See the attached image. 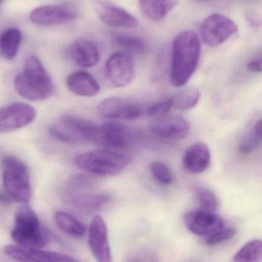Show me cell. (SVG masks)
Wrapping results in <instances>:
<instances>
[{"label":"cell","instance_id":"obj_19","mask_svg":"<svg viewBox=\"0 0 262 262\" xmlns=\"http://www.w3.org/2000/svg\"><path fill=\"white\" fill-rule=\"evenodd\" d=\"M211 163V152L204 143H193L184 154L183 166L189 173L199 174L209 168Z\"/></svg>","mask_w":262,"mask_h":262},{"label":"cell","instance_id":"obj_3","mask_svg":"<svg viewBox=\"0 0 262 262\" xmlns=\"http://www.w3.org/2000/svg\"><path fill=\"white\" fill-rule=\"evenodd\" d=\"M11 238L18 246L34 249H41L50 242L49 232L42 227L38 215L28 204L17 209Z\"/></svg>","mask_w":262,"mask_h":262},{"label":"cell","instance_id":"obj_26","mask_svg":"<svg viewBox=\"0 0 262 262\" xmlns=\"http://www.w3.org/2000/svg\"><path fill=\"white\" fill-rule=\"evenodd\" d=\"M261 143V120L255 121L248 130L238 144V151L243 155L251 154Z\"/></svg>","mask_w":262,"mask_h":262},{"label":"cell","instance_id":"obj_35","mask_svg":"<svg viewBox=\"0 0 262 262\" xmlns=\"http://www.w3.org/2000/svg\"><path fill=\"white\" fill-rule=\"evenodd\" d=\"M13 200L11 199V197L6 193V191L0 190V204L3 206H9L12 204Z\"/></svg>","mask_w":262,"mask_h":262},{"label":"cell","instance_id":"obj_9","mask_svg":"<svg viewBox=\"0 0 262 262\" xmlns=\"http://www.w3.org/2000/svg\"><path fill=\"white\" fill-rule=\"evenodd\" d=\"M106 78L116 88H124L130 84L135 75V64L129 54L116 52L109 56L106 63Z\"/></svg>","mask_w":262,"mask_h":262},{"label":"cell","instance_id":"obj_29","mask_svg":"<svg viewBox=\"0 0 262 262\" xmlns=\"http://www.w3.org/2000/svg\"><path fill=\"white\" fill-rule=\"evenodd\" d=\"M195 195L203 210L214 212L218 207V200L215 194L210 189L205 187H197Z\"/></svg>","mask_w":262,"mask_h":262},{"label":"cell","instance_id":"obj_5","mask_svg":"<svg viewBox=\"0 0 262 262\" xmlns=\"http://www.w3.org/2000/svg\"><path fill=\"white\" fill-rule=\"evenodd\" d=\"M52 138L69 144L98 143L99 126L89 120L64 115L49 128Z\"/></svg>","mask_w":262,"mask_h":262},{"label":"cell","instance_id":"obj_6","mask_svg":"<svg viewBox=\"0 0 262 262\" xmlns=\"http://www.w3.org/2000/svg\"><path fill=\"white\" fill-rule=\"evenodd\" d=\"M5 191L13 201L28 204L32 199L29 169L21 160L5 157L2 161Z\"/></svg>","mask_w":262,"mask_h":262},{"label":"cell","instance_id":"obj_12","mask_svg":"<svg viewBox=\"0 0 262 262\" xmlns=\"http://www.w3.org/2000/svg\"><path fill=\"white\" fill-rule=\"evenodd\" d=\"M97 110L103 117L112 119L135 120L143 115V107L138 103L120 97L103 100Z\"/></svg>","mask_w":262,"mask_h":262},{"label":"cell","instance_id":"obj_8","mask_svg":"<svg viewBox=\"0 0 262 262\" xmlns=\"http://www.w3.org/2000/svg\"><path fill=\"white\" fill-rule=\"evenodd\" d=\"M238 30V26L233 20L218 13L208 16L201 23L200 29L203 41L212 47L223 44Z\"/></svg>","mask_w":262,"mask_h":262},{"label":"cell","instance_id":"obj_34","mask_svg":"<svg viewBox=\"0 0 262 262\" xmlns=\"http://www.w3.org/2000/svg\"><path fill=\"white\" fill-rule=\"evenodd\" d=\"M247 69L251 72L258 73L261 72V57L259 55L249 61L247 64Z\"/></svg>","mask_w":262,"mask_h":262},{"label":"cell","instance_id":"obj_4","mask_svg":"<svg viewBox=\"0 0 262 262\" xmlns=\"http://www.w3.org/2000/svg\"><path fill=\"white\" fill-rule=\"evenodd\" d=\"M132 161V157L129 154L110 149L89 151L79 154L75 159L78 168L100 177L117 175L125 170Z\"/></svg>","mask_w":262,"mask_h":262},{"label":"cell","instance_id":"obj_36","mask_svg":"<svg viewBox=\"0 0 262 262\" xmlns=\"http://www.w3.org/2000/svg\"><path fill=\"white\" fill-rule=\"evenodd\" d=\"M0 3H1V1H0Z\"/></svg>","mask_w":262,"mask_h":262},{"label":"cell","instance_id":"obj_20","mask_svg":"<svg viewBox=\"0 0 262 262\" xmlns=\"http://www.w3.org/2000/svg\"><path fill=\"white\" fill-rule=\"evenodd\" d=\"M69 53L71 58L82 67H93L100 60L98 46L89 40H77L69 48Z\"/></svg>","mask_w":262,"mask_h":262},{"label":"cell","instance_id":"obj_25","mask_svg":"<svg viewBox=\"0 0 262 262\" xmlns=\"http://www.w3.org/2000/svg\"><path fill=\"white\" fill-rule=\"evenodd\" d=\"M55 221L63 232L72 236L81 237L86 232V226L75 217L67 212H55Z\"/></svg>","mask_w":262,"mask_h":262},{"label":"cell","instance_id":"obj_24","mask_svg":"<svg viewBox=\"0 0 262 262\" xmlns=\"http://www.w3.org/2000/svg\"><path fill=\"white\" fill-rule=\"evenodd\" d=\"M113 41L126 53L143 55L147 51V46L143 38L136 35L126 33H116L113 35Z\"/></svg>","mask_w":262,"mask_h":262},{"label":"cell","instance_id":"obj_30","mask_svg":"<svg viewBox=\"0 0 262 262\" xmlns=\"http://www.w3.org/2000/svg\"><path fill=\"white\" fill-rule=\"evenodd\" d=\"M150 171L155 180L163 186H169L173 182V174L170 168L163 162H152L150 165Z\"/></svg>","mask_w":262,"mask_h":262},{"label":"cell","instance_id":"obj_11","mask_svg":"<svg viewBox=\"0 0 262 262\" xmlns=\"http://www.w3.org/2000/svg\"><path fill=\"white\" fill-rule=\"evenodd\" d=\"M78 14V10L72 6L51 5L34 9L31 12L29 18L37 26H52L69 23L75 19Z\"/></svg>","mask_w":262,"mask_h":262},{"label":"cell","instance_id":"obj_27","mask_svg":"<svg viewBox=\"0 0 262 262\" xmlns=\"http://www.w3.org/2000/svg\"><path fill=\"white\" fill-rule=\"evenodd\" d=\"M201 94L197 88L189 87L172 97L173 107L180 111H189L199 102Z\"/></svg>","mask_w":262,"mask_h":262},{"label":"cell","instance_id":"obj_22","mask_svg":"<svg viewBox=\"0 0 262 262\" xmlns=\"http://www.w3.org/2000/svg\"><path fill=\"white\" fill-rule=\"evenodd\" d=\"M178 0H138V4L145 17L152 21L164 18L175 6Z\"/></svg>","mask_w":262,"mask_h":262},{"label":"cell","instance_id":"obj_2","mask_svg":"<svg viewBox=\"0 0 262 262\" xmlns=\"http://www.w3.org/2000/svg\"><path fill=\"white\" fill-rule=\"evenodd\" d=\"M14 87L20 96L29 101L47 99L54 90L50 76L35 56L26 59L24 70L14 80Z\"/></svg>","mask_w":262,"mask_h":262},{"label":"cell","instance_id":"obj_28","mask_svg":"<svg viewBox=\"0 0 262 262\" xmlns=\"http://www.w3.org/2000/svg\"><path fill=\"white\" fill-rule=\"evenodd\" d=\"M262 257L261 240L254 239L243 246L235 254L234 262H260Z\"/></svg>","mask_w":262,"mask_h":262},{"label":"cell","instance_id":"obj_21","mask_svg":"<svg viewBox=\"0 0 262 262\" xmlns=\"http://www.w3.org/2000/svg\"><path fill=\"white\" fill-rule=\"evenodd\" d=\"M66 85L71 92L78 96L95 97L100 92L98 81L89 72L83 71L71 73L66 79Z\"/></svg>","mask_w":262,"mask_h":262},{"label":"cell","instance_id":"obj_14","mask_svg":"<svg viewBox=\"0 0 262 262\" xmlns=\"http://www.w3.org/2000/svg\"><path fill=\"white\" fill-rule=\"evenodd\" d=\"M3 251L9 258L18 262H80L64 254L23 247L18 245L5 246Z\"/></svg>","mask_w":262,"mask_h":262},{"label":"cell","instance_id":"obj_15","mask_svg":"<svg viewBox=\"0 0 262 262\" xmlns=\"http://www.w3.org/2000/svg\"><path fill=\"white\" fill-rule=\"evenodd\" d=\"M93 6L100 19L109 26L126 29L138 26V20L134 15L109 0H93Z\"/></svg>","mask_w":262,"mask_h":262},{"label":"cell","instance_id":"obj_17","mask_svg":"<svg viewBox=\"0 0 262 262\" xmlns=\"http://www.w3.org/2000/svg\"><path fill=\"white\" fill-rule=\"evenodd\" d=\"M135 134L125 124L109 121L99 126L98 144L111 149H125L133 144Z\"/></svg>","mask_w":262,"mask_h":262},{"label":"cell","instance_id":"obj_23","mask_svg":"<svg viewBox=\"0 0 262 262\" xmlns=\"http://www.w3.org/2000/svg\"><path fill=\"white\" fill-rule=\"evenodd\" d=\"M22 41L21 32L15 28L6 29L0 35V52L6 60L15 58Z\"/></svg>","mask_w":262,"mask_h":262},{"label":"cell","instance_id":"obj_7","mask_svg":"<svg viewBox=\"0 0 262 262\" xmlns=\"http://www.w3.org/2000/svg\"><path fill=\"white\" fill-rule=\"evenodd\" d=\"M93 183L85 177H77L72 180L65 195V201L69 206L86 214H92L103 209L112 200L106 192H89Z\"/></svg>","mask_w":262,"mask_h":262},{"label":"cell","instance_id":"obj_33","mask_svg":"<svg viewBox=\"0 0 262 262\" xmlns=\"http://www.w3.org/2000/svg\"><path fill=\"white\" fill-rule=\"evenodd\" d=\"M128 262H158V258L153 252L142 251L133 255Z\"/></svg>","mask_w":262,"mask_h":262},{"label":"cell","instance_id":"obj_13","mask_svg":"<svg viewBox=\"0 0 262 262\" xmlns=\"http://www.w3.org/2000/svg\"><path fill=\"white\" fill-rule=\"evenodd\" d=\"M88 243L97 261L113 262L109 246L107 226L100 215H95L91 222Z\"/></svg>","mask_w":262,"mask_h":262},{"label":"cell","instance_id":"obj_31","mask_svg":"<svg viewBox=\"0 0 262 262\" xmlns=\"http://www.w3.org/2000/svg\"><path fill=\"white\" fill-rule=\"evenodd\" d=\"M237 233L236 229H221L212 235H209L206 239V243L209 246H215V245L221 244L228 240L231 239L235 236Z\"/></svg>","mask_w":262,"mask_h":262},{"label":"cell","instance_id":"obj_18","mask_svg":"<svg viewBox=\"0 0 262 262\" xmlns=\"http://www.w3.org/2000/svg\"><path fill=\"white\" fill-rule=\"evenodd\" d=\"M190 129L189 121L179 115H165L156 118L150 127L151 131L157 137L172 140L186 138Z\"/></svg>","mask_w":262,"mask_h":262},{"label":"cell","instance_id":"obj_10","mask_svg":"<svg viewBox=\"0 0 262 262\" xmlns=\"http://www.w3.org/2000/svg\"><path fill=\"white\" fill-rule=\"evenodd\" d=\"M36 111L25 103L16 102L0 109V132L18 130L35 121Z\"/></svg>","mask_w":262,"mask_h":262},{"label":"cell","instance_id":"obj_32","mask_svg":"<svg viewBox=\"0 0 262 262\" xmlns=\"http://www.w3.org/2000/svg\"><path fill=\"white\" fill-rule=\"evenodd\" d=\"M173 107V101L172 98L162 102L157 103L149 107L148 115L152 118H158L167 115L168 112Z\"/></svg>","mask_w":262,"mask_h":262},{"label":"cell","instance_id":"obj_16","mask_svg":"<svg viewBox=\"0 0 262 262\" xmlns=\"http://www.w3.org/2000/svg\"><path fill=\"white\" fill-rule=\"evenodd\" d=\"M185 224L192 233L198 235H210L223 229L224 221L212 212L197 209L187 212L184 216Z\"/></svg>","mask_w":262,"mask_h":262},{"label":"cell","instance_id":"obj_1","mask_svg":"<svg viewBox=\"0 0 262 262\" xmlns=\"http://www.w3.org/2000/svg\"><path fill=\"white\" fill-rule=\"evenodd\" d=\"M201 41L196 32L186 30L174 38L172 46L171 84L174 87L186 85L195 73L199 63Z\"/></svg>","mask_w":262,"mask_h":262}]
</instances>
